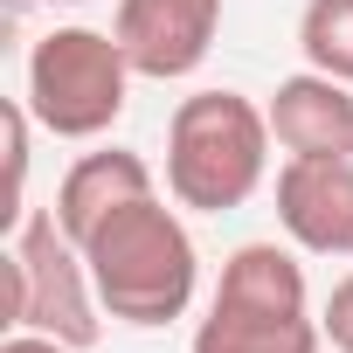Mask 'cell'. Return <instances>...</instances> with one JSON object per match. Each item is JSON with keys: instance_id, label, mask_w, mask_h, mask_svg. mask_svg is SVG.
I'll list each match as a JSON object with an SVG mask.
<instances>
[{"instance_id": "cell-10", "label": "cell", "mask_w": 353, "mask_h": 353, "mask_svg": "<svg viewBox=\"0 0 353 353\" xmlns=\"http://www.w3.org/2000/svg\"><path fill=\"white\" fill-rule=\"evenodd\" d=\"M298 56H305V70H325V77L353 83V0H305Z\"/></svg>"}, {"instance_id": "cell-7", "label": "cell", "mask_w": 353, "mask_h": 353, "mask_svg": "<svg viewBox=\"0 0 353 353\" xmlns=\"http://www.w3.org/2000/svg\"><path fill=\"white\" fill-rule=\"evenodd\" d=\"M111 35L125 42L139 77L188 83L222 35V0H118Z\"/></svg>"}, {"instance_id": "cell-6", "label": "cell", "mask_w": 353, "mask_h": 353, "mask_svg": "<svg viewBox=\"0 0 353 353\" xmlns=\"http://www.w3.org/2000/svg\"><path fill=\"white\" fill-rule=\"evenodd\" d=\"M277 229L305 256H353V145L277 166Z\"/></svg>"}, {"instance_id": "cell-2", "label": "cell", "mask_w": 353, "mask_h": 353, "mask_svg": "<svg viewBox=\"0 0 353 353\" xmlns=\"http://www.w3.org/2000/svg\"><path fill=\"white\" fill-rule=\"evenodd\" d=\"M298 256V243H236L194 325V353H319L325 325Z\"/></svg>"}, {"instance_id": "cell-9", "label": "cell", "mask_w": 353, "mask_h": 353, "mask_svg": "<svg viewBox=\"0 0 353 353\" xmlns=\"http://www.w3.org/2000/svg\"><path fill=\"white\" fill-rule=\"evenodd\" d=\"M263 111H270V139H277L284 159L353 145V83H339V77H325V70L284 77Z\"/></svg>"}, {"instance_id": "cell-4", "label": "cell", "mask_w": 353, "mask_h": 353, "mask_svg": "<svg viewBox=\"0 0 353 353\" xmlns=\"http://www.w3.org/2000/svg\"><path fill=\"white\" fill-rule=\"evenodd\" d=\"M8 332H49L63 339L70 353H90L104 339V298H97V277L83 263V243L56 222V208H28L21 229L8 236Z\"/></svg>"}, {"instance_id": "cell-12", "label": "cell", "mask_w": 353, "mask_h": 353, "mask_svg": "<svg viewBox=\"0 0 353 353\" xmlns=\"http://www.w3.org/2000/svg\"><path fill=\"white\" fill-rule=\"evenodd\" d=\"M319 325H325V346H332V353H353V270H346V277L325 291Z\"/></svg>"}, {"instance_id": "cell-13", "label": "cell", "mask_w": 353, "mask_h": 353, "mask_svg": "<svg viewBox=\"0 0 353 353\" xmlns=\"http://www.w3.org/2000/svg\"><path fill=\"white\" fill-rule=\"evenodd\" d=\"M0 353H70V346L49 339V332H8V339H0Z\"/></svg>"}, {"instance_id": "cell-3", "label": "cell", "mask_w": 353, "mask_h": 353, "mask_svg": "<svg viewBox=\"0 0 353 353\" xmlns=\"http://www.w3.org/2000/svg\"><path fill=\"white\" fill-rule=\"evenodd\" d=\"M270 111L243 90H194L166 118V194L194 215H229L270 181Z\"/></svg>"}, {"instance_id": "cell-1", "label": "cell", "mask_w": 353, "mask_h": 353, "mask_svg": "<svg viewBox=\"0 0 353 353\" xmlns=\"http://www.w3.org/2000/svg\"><path fill=\"white\" fill-rule=\"evenodd\" d=\"M83 263L97 277L104 312L118 325H139V332L188 319L194 284H201V250H194V236L181 222V201L166 208L159 194L118 208L111 222H97L83 236Z\"/></svg>"}, {"instance_id": "cell-14", "label": "cell", "mask_w": 353, "mask_h": 353, "mask_svg": "<svg viewBox=\"0 0 353 353\" xmlns=\"http://www.w3.org/2000/svg\"><path fill=\"white\" fill-rule=\"evenodd\" d=\"M42 8H90V0H42Z\"/></svg>"}, {"instance_id": "cell-5", "label": "cell", "mask_w": 353, "mask_h": 353, "mask_svg": "<svg viewBox=\"0 0 353 353\" xmlns=\"http://www.w3.org/2000/svg\"><path fill=\"white\" fill-rule=\"evenodd\" d=\"M132 56L111 28H49L35 49H28V70H21V97L35 111V125L49 139H104L125 104H132Z\"/></svg>"}, {"instance_id": "cell-8", "label": "cell", "mask_w": 353, "mask_h": 353, "mask_svg": "<svg viewBox=\"0 0 353 353\" xmlns=\"http://www.w3.org/2000/svg\"><path fill=\"white\" fill-rule=\"evenodd\" d=\"M145 194H159L152 159L132 152V145H97V152L70 159L63 188H56V222L83 243L97 222H111L118 208H132V201H145Z\"/></svg>"}, {"instance_id": "cell-11", "label": "cell", "mask_w": 353, "mask_h": 353, "mask_svg": "<svg viewBox=\"0 0 353 353\" xmlns=\"http://www.w3.org/2000/svg\"><path fill=\"white\" fill-rule=\"evenodd\" d=\"M0 125H8V208H0V229L14 236V229H21V215H28V125H35L28 97H8Z\"/></svg>"}]
</instances>
